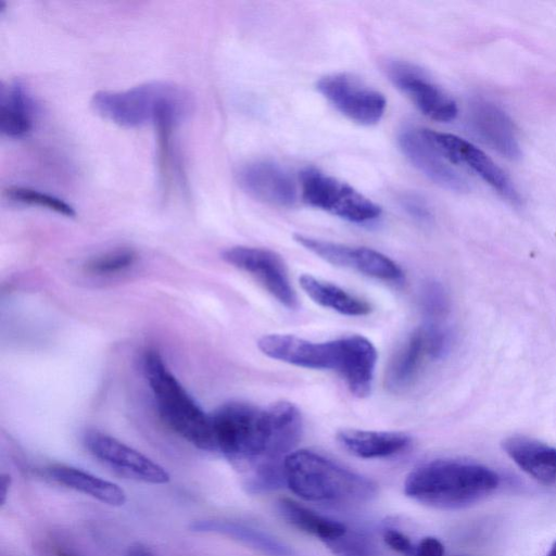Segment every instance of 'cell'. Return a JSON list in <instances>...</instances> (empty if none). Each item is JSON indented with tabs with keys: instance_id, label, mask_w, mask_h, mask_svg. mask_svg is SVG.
Here are the masks:
<instances>
[{
	"instance_id": "21",
	"label": "cell",
	"mask_w": 556,
	"mask_h": 556,
	"mask_svg": "<svg viewBox=\"0 0 556 556\" xmlns=\"http://www.w3.org/2000/svg\"><path fill=\"white\" fill-rule=\"evenodd\" d=\"M34 114L30 97L20 80L2 88L0 100V131L9 138H22L33 128Z\"/></svg>"
},
{
	"instance_id": "30",
	"label": "cell",
	"mask_w": 556,
	"mask_h": 556,
	"mask_svg": "<svg viewBox=\"0 0 556 556\" xmlns=\"http://www.w3.org/2000/svg\"><path fill=\"white\" fill-rule=\"evenodd\" d=\"M402 204L407 213L420 220H427L431 217V212L427 203L417 195L409 194L403 198Z\"/></svg>"
},
{
	"instance_id": "34",
	"label": "cell",
	"mask_w": 556,
	"mask_h": 556,
	"mask_svg": "<svg viewBox=\"0 0 556 556\" xmlns=\"http://www.w3.org/2000/svg\"><path fill=\"white\" fill-rule=\"evenodd\" d=\"M9 477H3L2 479V482H1V485H2V490H1V494H2V503L4 502L5 500V496L8 494V489H9Z\"/></svg>"
},
{
	"instance_id": "23",
	"label": "cell",
	"mask_w": 556,
	"mask_h": 556,
	"mask_svg": "<svg viewBox=\"0 0 556 556\" xmlns=\"http://www.w3.org/2000/svg\"><path fill=\"white\" fill-rule=\"evenodd\" d=\"M278 510L290 525L326 544L341 538L349 530L343 522L320 515L289 498L278 502Z\"/></svg>"
},
{
	"instance_id": "32",
	"label": "cell",
	"mask_w": 556,
	"mask_h": 556,
	"mask_svg": "<svg viewBox=\"0 0 556 556\" xmlns=\"http://www.w3.org/2000/svg\"><path fill=\"white\" fill-rule=\"evenodd\" d=\"M426 307L431 314H441L445 309V298L442 290L432 286L427 290Z\"/></svg>"
},
{
	"instance_id": "16",
	"label": "cell",
	"mask_w": 556,
	"mask_h": 556,
	"mask_svg": "<svg viewBox=\"0 0 556 556\" xmlns=\"http://www.w3.org/2000/svg\"><path fill=\"white\" fill-rule=\"evenodd\" d=\"M469 123L476 135L501 155L517 160L521 155L516 127L500 106L484 99L470 104Z\"/></svg>"
},
{
	"instance_id": "35",
	"label": "cell",
	"mask_w": 556,
	"mask_h": 556,
	"mask_svg": "<svg viewBox=\"0 0 556 556\" xmlns=\"http://www.w3.org/2000/svg\"><path fill=\"white\" fill-rule=\"evenodd\" d=\"M55 556H73L72 554L63 551V549H56L55 551Z\"/></svg>"
},
{
	"instance_id": "36",
	"label": "cell",
	"mask_w": 556,
	"mask_h": 556,
	"mask_svg": "<svg viewBox=\"0 0 556 556\" xmlns=\"http://www.w3.org/2000/svg\"><path fill=\"white\" fill-rule=\"evenodd\" d=\"M546 556H556V541L552 545V547H551V549H549V552L547 553Z\"/></svg>"
},
{
	"instance_id": "15",
	"label": "cell",
	"mask_w": 556,
	"mask_h": 556,
	"mask_svg": "<svg viewBox=\"0 0 556 556\" xmlns=\"http://www.w3.org/2000/svg\"><path fill=\"white\" fill-rule=\"evenodd\" d=\"M240 188L252 198L276 206H290L296 198L291 177L278 165L255 161L243 165L237 173Z\"/></svg>"
},
{
	"instance_id": "3",
	"label": "cell",
	"mask_w": 556,
	"mask_h": 556,
	"mask_svg": "<svg viewBox=\"0 0 556 556\" xmlns=\"http://www.w3.org/2000/svg\"><path fill=\"white\" fill-rule=\"evenodd\" d=\"M498 484L497 473L483 465L437 459L410 471L404 482V492L424 505L451 510L481 502Z\"/></svg>"
},
{
	"instance_id": "2",
	"label": "cell",
	"mask_w": 556,
	"mask_h": 556,
	"mask_svg": "<svg viewBox=\"0 0 556 556\" xmlns=\"http://www.w3.org/2000/svg\"><path fill=\"white\" fill-rule=\"evenodd\" d=\"M266 356L295 366L337 371L357 397L367 396L372 387L377 350L361 334L313 342L293 334L269 333L257 341Z\"/></svg>"
},
{
	"instance_id": "24",
	"label": "cell",
	"mask_w": 556,
	"mask_h": 556,
	"mask_svg": "<svg viewBox=\"0 0 556 556\" xmlns=\"http://www.w3.org/2000/svg\"><path fill=\"white\" fill-rule=\"evenodd\" d=\"M351 268L382 280H399L401 267L387 255L366 247H353Z\"/></svg>"
},
{
	"instance_id": "28",
	"label": "cell",
	"mask_w": 556,
	"mask_h": 556,
	"mask_svg": "<svg viewBox=\"0 0 556 556\" xmlns=\"http://www.w3.org/2000/svg\"><path fill=\"white\" fill-rule=\"evenodd\" d=\"M327 545L337 556H376L371 541L365 534L350 529Z\"/></svg>"
},
{
	"instance_id": "10",
	"label": "cell",
	"mask_w": 556,
	"mask_h": 556,
	"mask_svg": "<svg viewBox=\"0 0 556 556\" xmlns=\"http://www.w3.org/2000/svg\"><path fill=\"white\" fill-rule=\"evenodd\" d=\"M222 257L253 276L286 307L298 306L296 293L291 285L286 263L278 253L263 248L238 245L226 249Z\"/></svg>"
},
{
	"instance_id": "25",
	"label": "cell",
	"mask_w": 556,
	"mask_h": 556,
	"mask_svg": "<svg viewBox=\"0 0 556 556\" xmlns=\"http://www.w3.org/2000/svg\"><path fill=\"white\" fill-rule=\"evenodd\" d=\"M4 194L17 203L39 206L68 217L75 216L74 207L62 199L31 188L11 186L4 190Z\"/></svg>"
},
{
	"instance_id": "8",
	"label": "cell",
	"mask_w": 556,
	"mask_h": 556,
	"mask_svg": "<svg viewBox=\"0 0 556 556\" xmlns=\"http://www.w3.org/2000/svg\"><path fill=\"white\" fill-rule=\"evenodd\" d=\"M316 88L337 111L356 124L375 125L384 114V96L350 74L326 75Z\"/></svg>"
},
{
	"instance_id": "9",
	"label": "cell",
	"mask_w": 556,
	"mask_h": 556,
	"mask_svg": "<svg viewBox=\"0 0 556 556\" xmlns=\"http://www.w3.org/2000/svg\"><path fill=\"white\" fill-rule=\"evenodd\" d=\"M446 345V333L438 326L431 324L415 329L391 361L386 386L392 391L410 387L424 366L430 359L440 357Z\"/></svg>"
},
{
	"instance_id": "31",
	"label": "cell",
	"mask_w": 556,
	"mask_h": 556,
	"mask_svg": "<svg viewBox=\"0 0 556 556\" xmlns=\"http://www.w3.org/2000/svg\"><path fill=\"white\" fill-rule=\"evenodd\" d=\"M410 556H444V546L437 538L427 536L415 545Z\"/></svg>"
},
{
	"instance_id": "18",
	"label": "cell",
	"mask_w": 556,
	"mask_h": 556,
	"mask_svg": "<svg viewBox=\"0 0 556 556\" xmlns=\"http://www.w3.org/2000/svg\"><path fill=\"white\" fill-rule=\"evenodd\" d=\"M338 442L351 454L362 458H381L405 450L410 438L403 432L342 429Z\"/></svg>"
},
{
	"instance_id": "20",
	"label": "cell",
	"mask_w": 556,
	"mask_h": 556,
	"mask_svg": "<svg viewBox=\"0 0 556 556\" xmlns=\"http://www.w3.org/2000/svg\"><path fill=\"white\" fill-rule=\"evenodd\" d=\"M48 475L58 483L89 495L101 503L122 506L126 502V493L119 485L78 468L54 465L48 468Z\"/></svg>"
},
{
	"instance_id": "27",
	"label": "cell",
	"mask_w": 556,
	"mask_h": 556,
	"mask_svg": "<svg viewBox=\"0 0 556 556\" xmlns=\"http://www.w3.org/2000/svg\"><path fill=\"white\" fill-rule=\"evenodd\" d=\"M136 257L132 250L117 249L92 258L87 264V268L96 275H111L131 266Z\"/></svg>"
},
{
	"instance_id": "7",
	"label": "cell",
	"mask_w": 556,
	"mask_h": 556,
	"mask_svg": "<svg viewBox=\"0 0 556 556\" xmlns=\"http://www.w3.org/2000/svg\"><path fill=\"white\" fill-rule=\"evenodd\" d=\"M302 198L308 205L352 223H367L381 215V207L345 182L314 167L300 174Z\"/></svg>"
},
{
	"instance_id": "12",
	"label": "cell",
	"mask_w": 556,
	"mask_h": 556,
	"mask_svg": "<svg viewBox=\"0 0 556 556\" xmlns=\"http://www.w3.org/2000/svg\"><path fill=\"white\" fill-rule=\"evenodd\" d=\"M84 443L96 458L124 476L152 484L169 481L162 466L111 435L88 431Z\"/></svg>"
},
{
	"instance_id": "4",
	"label": "cell",
	"mask_w": 556,
	"mask_h": 556,
	"mask_svg": "<svg viewBox=\"0 0 556 556\" xmlns=\"http://www.w3.org/2000/svg\"><path fill=\"white\" fill-rule=\"evenodd\" d=\"M283 469L286 484L305 501L351 506L376 495L371 480L309 450L291 452Z\"/></svg>"
},
{
	"instance_id": "33",
	"label": "cell",
	"mask_w": 556,
	"mask_h": 556,
	"mask_svg": "<svg viewBox=\"0 0 556 556\" xmlns=\"http://www.w3.org/2000/svg\"><path fill=\"white\" fill-rule=\"evenodd\" d=\"M125 556H154V555L148 547H146L141 544H136V545H131L128 548Z\"/></svg>"
},
{
	"instance_id": "26",
	"label": "cell",
	"mask_w": 556,
	"mask_h": 556,
	"mask_svg": "<svg viewBox=\"0 0 556 556\" xmlns=\"http://www.w3.org/2000/svg\"><path fill=\"white\" fill-rule=\"evenodd\" d=\"M294 240L324 261L339 267L351 268L353 247L295 233Z\"/></svg>"
},
{
	"instance_id": "29",
	"label": "cell",
	"mask_w": 556,
	"mask_h": 556,
	"mask_svg": "<svg viewBox=\"0 0 556 556\" xmlns=\"http://www.w3.org/2000/svg\"><path fill=\"white\" fill-rule=\"evenodd\" d=\"M383 540L392 549L406 556H410L415 548L409 538L395 529H386L383 531Z\"/></svg>"
},
{
	"instance_id": "5",
	"label": "cell",
	"mask_w": 556,
	"mask_h": 556,
	"mask_svg": "<svg viewBox=\"0 0 556 556\" xmlns=\"http://www.w3.org/2000/svg\"><path fill=\"white\" fill-rule=\"evenodd\" d=\"M189 94L167 81H149L123 91H98L92 96L93 111L124 128H137L172 114L180 118L189 112Z\"/></svg>"
},
{
	"instance_id": "22",
	"label": "cell",
	"mask_w": 556,
	"mask_h": 556,
	"mask_svg": "<svg viewBox=\"0 0 556 556\" xmlns=\"http://www.w3.org/2000/svg\"><path fill=\"white\" fill-rule=\"evenodd\" d=\"M302 290L317 304L342 315L364 316L370 313L368 302L354 296L340 287L304 274L299 278Z\"/></svg>"
},
{
	"instance_id": "14",
	"label": "cell",
	"mask_w": 556,
	"mask_h": 556,
	"mask_svg": "<svg viewBox=\"0 0 556 556\" xmlns=\"http://www.w3.org/2000/svg\"><path fill=\"white\" fill-rule=\"evenodd\" d=\"M399 144L407 160L437 185L455 192L470 189L468 180L452 166L424 129H405L399 136Z\"/></svg>"
},
{
	"instance_id": "17",
	"label": "cell",
	"mask_w": 556,
	"mask_h": 556,
	"mask_svg": "<svg viewBox=\"0 0 556 556\" xmlns=\"http://www.w3.org/2000/svg\"><path fill=\"white\" fill-rule=\"evenodd\" d=\"M502 447L526 473L544 485L556 482V448L538 440L514 435Z\"/></svg>"
},
{
	"instance_id": "19",
	"label": "cell",
	"mask_w": 556,
	"mask_h": 556,
	"mask_svg": "<svg viewBox=\"0 0 556 556\" xmlns=\"http://www.w3.org/2000/svg\"><path fill=\"white\" fill-rule=\"evenodd\" d=\"M190 529L229 536L267 556H293V551L273 535L243 523L206 519L194 521Z\"/></svg>"
},
{
	"instance_id": "1",
	"label": "cell",
	"mask_w": 556,
	"mask_h": 556,
	"mask_svg": "<svg viewBox=\"0 0 556 556\" xmlns=\"http://www.w3.org/2000/svg\"><path fill=\"white\" fill-rule=\"evenodd\" d=\"M210 416L212 451L247 469L248 476L263 468H282L302 432L301 412L287 401L266 408L233 401Z\"/></svg>"
},
{
	"instance_id": "11",
	"label": "cell",
	"mask_w": 556,
	"mask_h": 556,
	"mask_svg": "<svg viewBox=\"0 0 556 556\" xmlns=\"http://www.w3.org/2000/svg\"><path fill=\"white\" fill-rule=\"evenodd\" d=\"M426 136L453 164H465L490 185L503 199L519 206L522 198L508 175L483 151L451 134L424 129Z\"/></svg>"
},
{
	"instance_id": "6",
	"label": "cell",
	"mask_w": 556,
	"mask_h": 556,
	"mask_svg": "<svg viewBox=\"0 0 556 556\" xmlns=\"http://www.w3.org/2000/svg\"><path fill=\"white\" fill-rule=\"evenodd\" d=\"M143 370L165 424L197 447L212 451L211 416L194 402L156 351L146 353Z\"/></svg>"
},
{
	"instance_id": "13",
	"label": "cell",
	"mask_w": 556,
	"mask_h": 556,
	"mask_svg": "<svg viewBox=\"0 0 556 556\" xmlns=\"http://www.w3.org/2000/svg\"><path fill=\"white\" fill-rule=\"evenodd\" d=\"M390 80L418 110L438 122L453 121L457 115L455 101L413 64L392 61L386 66Z\"/></svg>"
}]
</instances>
